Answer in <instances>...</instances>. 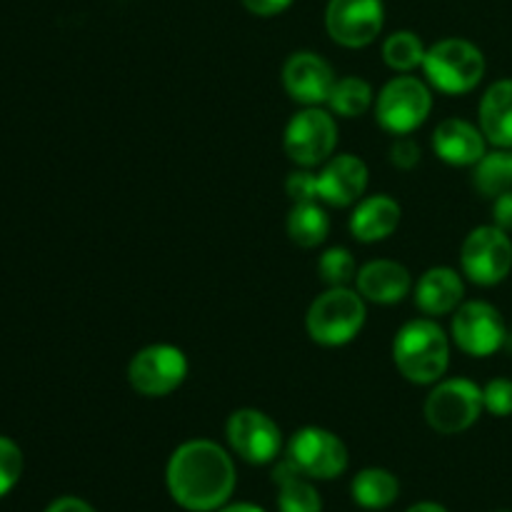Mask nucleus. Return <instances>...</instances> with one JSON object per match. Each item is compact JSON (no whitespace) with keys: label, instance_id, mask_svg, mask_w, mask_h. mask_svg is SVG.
<instances>
[{"label":"nucleus","instance_id":"obj_9","mask_svg":"<svg viewBox=\"0 0 512 512\" xmlns=\"http://www.w3.org/2000/svg\"><path fill=\"white\" fill-rule=\"evenodd\" d=\"M460 265L475 285L503 283L512 270V240L498 225H480L460 248Z\"/></svg>","mask_w":512,"mask_h":512},{"label":"nucleus","instance_id":"obj_5","mask_svg":"<svg viewBox=\"0 0 512 512\" xmlns=\"http://www.w3.org/2000/svg\"><path fill=\"white\" fill-rule=\"evenodd\" d=\"M483 410V388L468 378L438 380L425 400V420L440 435L465 433L478 423Z\"/></svg>","mask_w":512,"mask_h":512},{"label":"nucleus","instance_id":"obj_35","mask_svg":"<svg viewBox=\"0 0 512 512\" xmlns=\"http://www.w3.org/2000/svg\"><path fill=\"white\" fill-rule=\"evenodd\" d=\"M215 512H265L263 508H258V505H250V503H235V505H223L220 510Z\"/></svg>","mask_w":512,"mask_h":512},{"label":"nucleus","instance_id":"obj_30","mask_svg":"<svg viewBox=\"0 0 512 512\" xmlns=\"http://www.w3.org/2000/svg\"><path fill=\"white\" fill-rule=\"evenodd\" d=\"M290 200L293 203H318V190H315V173H310L308 168L295 170L288 175V183H285Z\"/></svg>","mask_w":512,"mask_h":512},{"label":"nucleus","instance_id":"obj_24","mask_svg":"<svg viewBox=\"0 0 512 512\" xmlns=\"http://www.w3.org/2000/svg\"><path fill=\"white\" fill-rule=\"evenodd\" d=\"M373 88L368 80L358 78V75H348V78H338L333 85V93L328 98L330 113L338 118H360L373 105Z\"/></svg>","mask_w":512,"mask_h":512},{"label":"nucleus","instance_id":"obj_25","mask_svg":"<svg viewBox=\"0 0 512 512\" xmlns=\"http://www.w3.org/2000/svg\"><path fill=\"white\" fill-rule=\"evenodd\" d=\"M475 188L488 198H498L505 190H512V168L508 150L500 148L495 153H485L475 165Z\"/></svg>","mask_w":512,"mask_h":512},{"label":"nucleus","instance_id":"obj_12","mask_svg":"<svg viewBox=\"0 0 512 512\" xmlns=\"http://www.w3.org/2000/svg\"><path fill=\"white\" fill-rule=\"evenodd\" d=\"M225 435H228L233 453H238V458H243L250 465L273 463L283 448V435H280L278 423L255 408L235 410L225 425Z\"/></svg>","mask_w":512,"mask_h":512},{"label":"nucleus","instance_id":"obj_27","mask_svg":"<svg viewBox=\"0 0 512 512\" xmlns=\"http://www.w3.org/2000/svg\"><path fill=\"white\" fill-rule=\"evenodd\" d=\"M318 275L328 288H343L358 275L355 258L348 248H330L320 255Z\"/></svg>","mask_w":512,"mask_h":512},{"label":"nucleus","instance_id":"obj_29","mask_svg":"<svg viewBox=\"0 0 512 512\" xmlns=\"http://www.w3.org/2000/svg\"><path fill=\"white\" fill-rule=\"evenodd\" d=\"M483 405L495 418H508V415H512V380H490L483 388Z\"/></svg>","mask_w":512,"mask_h":512},{"label":"nucleus","instance_id":"obj_26","mask_svg":"<svg viewBox=\"0 0 512 512\" xmlns=\"http://www.w3.org/2000/svg\"><path fill=\"white\" fill-rule=\"evenodd\" d=\"M425 53L428 50H425L423 40L410 30H398L383 43V60L395 73H410L418 65H423Z\"/></svg>","mask_w":512,"mask_h":512},{"label":"nucleus","instance_id":"obj_8","mask_svg":"<svg viewBox=\"0 0 512 512\" xmlns=\"http://www.w3.org/2000/svg\"><path fill=\"white\" fill-rule=\"evenodd\" d=\"M185 378H188V358L183 350L168 343L138 350L128 365L130 385L145 398H165L178 390Z\"/></svg>","mask_w":512,"mask_h":512},{"label":"nucleus","instance_id":"obj_15","mask_svg":"<svg viewBox=\"0 0 512 512\" xmlns=\"http://www.w3.org/2000/svg\"><path fill=\"white\" fill-rule=\"evenodd\" d=\"M365 188H368V165L358 155H333L325 160L320 173H315L318 203L348 208L363 200Z\"/></svg>","mask_w":512,"mask_h":512},{"label":"nucleus","instance_id":"obj_1","mask_svg":"<svg viewBox=\"0 0 512 512\" xmlns=\"http://www.w3.org/2000/svg\"><path fill=\"white\" fill-rule=\"evenodd\" d=\"M235 463L213 440H188L168 460L170 498L190 512H215L233 498Z\"/></svg>","mask_w":512,"mask_h":512},{"label":"nucleus","instance_id":"obj_37","mask_svg":"<svg viewBox=\"0 0 512 512\" xmlns=\"http://www.w3.org/2000/svg\"><path fill=\"white\" fill-rule=\"evenodd\" d=\"M508 150V158H510V168H512V148H505Z\"/></svg>","mask_w":512,"mask_h":512},{"label":"nucleus","instance_id":"obj_6","mask_svg":"<svg viewBox=\"0 0 512 512\" xmlns=\"http://www.w3.org/2000/svg\"><path fill=\"white\" fill-rule=\"evenodd\" d=\"M433 93L415 75H398L380 90L375 100V118L380 128L393 135H410L428 120Z\"/></svg>","mask_w":512,"mask_h":512},{"label":"nucleus","instance_id":"obj_19","mask_svg":"<svg viewBox=\"0 0 512 512\" xmlns=\"http://www.w3.org/2000/svg\"><path fill=\"white\" fill-rule=\"evenodd\" d=\"M400 225V205L390 195H370L358 200L350 215V233L360 243H378L390 238Z\"/></svg>","mask_w":512,"mask_h":512},{"label":"nucleus","instance_id":"obj_13","mask_svg":"<svg viewBox=\"0 0 512 512\" xmlns=\"http://www.w3.org/2000/svg\"><path fill=\"white\" fill-rule=\"evenodd\" d=\"M385 23L383 0H330L325 10L328 35L343 48H365Z\"/></svg>","mask_w":512,"mask_h":512},{"label":"nucleus","instance_id":"obj_31","mask_svg":"<svg viewBox=\"0 0 512 512\" xmlns=\"http://www.w3.org/2000/svg\"><path fill=\"white\" fill-rule=\"evenodd\" d=\"M390 163L400 170H413L420 163V145L408 135H398L390 148Z\"/></svg>","mask_w":512,"mask_h":512},{"label":"nucleus","instance_id":"obj_23","mask_svg":"<svg viewBox=\"0 0 512 512\" xmlns=\"http://www.w3.org/2000/svg\"><path fill=\"white\" fill-rule=\"evenodd\" d=\"M330 233V218L318 203H295L288 215V235L300 248H318Z\"/></svg>","mask_w":512,"mask_h":512},{"label":"nucleus","instance_id":"obj_20","mask_svg":"<svg viewBox=\"0 0 512 512\" xmlns=\"http://www.w3.org/2000/svg\"><path fill=\"white\" fill-rule=\"evenodd\" d=\"M480 130L495 148H512V80H498L480 100Z\"/></svg>","mask_w":512,"mask_h":512},{"label":"nucleus","instance_id":"obj_2","mask_svg":"<svg viewBox=\"0 0 512 512\" xmlns=\"http://www.w3.org/2000/svg\"><path fill=\"white\" fill-rule=\"evenodd\" d=\"M393 360L405 380L433 385L443 380L450 365V340L435 320L418 318L405 323L393 340Z\"/></svg>","mask_w":512,"mask_h":512},{"label":"nucleus","instance_id":"obj_11","mask_svg":"<svg viewBox=\"0 0 512 512\" xmlns=\"http://www.w3.org/2000/svg\"><path fill=\"white\" fill-rule=\"evenodd\" d=\"M285 458L310 480H333L348 468V448L325 428H303L290 438Z\"/></svg>","mask_w":512,"mask_h":512},{"label":"nucleus","instance_id":"obj_3","mask_svg":"<svg viewBox=\"0 0 512 512\" xmlns=\"http://www.w3.org/2000/svg\"><path fill=\"white\" fill-rule=\"evenodd\" d=\"M365 318H368L365 298L343 285V288H328L313 300L305 315V328L318 345L340 348L363 330Z\"/></svg>","mask_w":512,"mask_h":512},{"label":"nucleus","instance_id":"obj_21","mask_svg":"<svg viewBox=\"0 0 512 512\" xmlns=\"http://www.w3.org/2000/svg\"><path fill=\"white\" fill-rule=\"evenodd\" d=\"M273 480L278 485L280 512H323V498L318 488L288 458L275 465Z\"/></svg>","mask_w":512,"mask_h":512},{"label":"nucleus","instance_id":"obj_17","mask_svg":"<svg viewBox=\"0 0 512 512\" xmlns=\"http://www.w3.org/2000/svg\"><path fill=\"white\" fill-rule=\"evenodd\" d=\"M355 280H358V293L368 303L378 305L400 303L413 290V278H410L408 268L395 260H370L358 270Z\"/></svg>","mask_w":512,"mask_h":512},{"label":"nucleus","instance_id":"obj_34","mask_svg":"<svg viewBox=\"0 0 512 512\" xmlns=\"http://www.w3.org/2000/svg\"><path fill=\"white\" fill-rule=\"evenodd\" d=\"M45 512H95L93 508H90L88 503H85V500H80V498H58V500H53V503L48 505V510Z\"/></svg>","mask_w":512,"mask_h":512},{"label":"nucleus","instance_id":"obj_14","mask_svg":"<svg viewBox=\"0 0 512 512\" xmlns=\"http://www.w3.org/2000/svg\"><path fill=\"white\" fill-rule=\"evenodd\" d=\"M335 73L328 60L310 50L293 53L283 65V85L295 103L313 108L328 103L335 85Z\"/></svg>","mask_w":512,"mask_h":512},{"label":"nucleus","instance_id":"obj_16","mask_svg":"<svg viewBox=\"0 0 512 512\" xmlns=\"http://www.w3.org/2000/svg\"><path fill=\"white\" fill-rule=\"evenodd\" d=\"M433 150L448 165L468 168V165H478L488 153V138L478 125L463 118H448L435 128Z\"/></svg>","mask_w":512,"mask_h":512},{"label":"nucleus","instance_id":"obj_32","mask_svg":"<svg viewBox=\"0 0 512 512\" xmlns=\"http://www.w3.org/2000/svg\"><path fill=\"white\" fill-rule=\"evenodd\" d=\"M245 8L253 15H260V18H270V15H278L283 10H288L293 5V0H243Z\"/></svg>","mask_w":512,"mask_h":512},{"label":"nucleus","instance_id":"obj_7","mask_svg":"<svg viewBox=\"0 0 512 512\" xmlns=\"http://www.w3.org/2000/svg\"><path fill=\"white\" fill-rule=\"evenodd\" d=\"M285 153L300 168H318L325 160L333 158L338 145V123L330 110L320 105L300 110L285 128Z\"/></svg>","mask_w":512,"mask_h":512},{"label":"nucleus","instance_id":"obj_33","mask_svg":"<svg viewBox=\"0 0 512 512\" xmlns=\"http://www.w3.org/2000/svg\"><path fill=\"white\" fill-rule=\"evenodd\" d=\"M493 220L498 228L505 230V233L512 230V190H505L503 195H498V198H495Z\"/></svg>","mask_w":512,"mask_h":512},{"label":"nucleus","instance_id":"obj_36","mask_svg":"<svg viewBox=\"0 0 512 512\" xmlns=\"http://www.w3.org/2000/svg\"><path fill=\"white\" fill-rule=\"evenodd\" d=\"M408 512H448V510L438 503H418V505H413Z\"/></svg>","mask_w":512,"mask_h":512},{"label":"nucleus","instance_id":"obj_38","mask_svg":"<svg viewBox=\"0 0 512 512\" xmlns=\"http://www.w3.org/2000/svg\"><path fill=\"white\" fill-rule=\"evenodd\" d=\"M503 512H505V510H503Z\"/></svg>","mask_w":512,"mask_h":512},{"label":"nucleus","instance_id":"obj_4","mask_svg":"<svg viewBox=\"0 0 512 512\" xmlns=\"http://www.w3.org/2000/svg\"><path fill=\"white\" fill-rule=\"evenodd\" d=\"M423 70L433 88L448 95H463L478 88L485 75V55L463 38H445L428 48Z\"/></svg>","mask_w":512,"mask_h":512},{"label":"nucleus","instance_id":"obj_22","mask_svg":"<svg viewBox=\"0 0 512 512\" xmlns=\"http://www.w3.org/2000/svg\"><path fill=\"white\" fill-rule=\"evenodd\" d=\"M353 500L365 510H385L398 500L400 483L390 470L365 468L360 470L350 485Z\"/></svg>","mask_w":512,"mask_h":512},{"label":"nucleus","instance_id":"obj_28","mask_svg":"<svg viewBox=\"0 0 512 512\" xmlns=\"http://www.w3.org/2000/svg\"><path fill=\"white\" fill-rule=\"evenodd\" d=\"M23 475V453L10 438L0 435V498L18 485Z\"/></svg>","mask_w":512,"mask_h":512},{"label":"nucleus","instance_id":"obj_18","mask_svg":"<svg viewBox=\"0 0 512 512\" xmlns=\"http://www.w3.org/2000/svg\"><path fill=\"white\" fill-rule=\"evenodd\" d=\"M465 295V283L458 270L448 265H438L420 275L415 285V305L430 318L438 315H450L460 308Z\"/></svg>","mask_w":512,"mask_h":512},{"label":"nucleus","instance_id":"obj_10","mask_svg":"<svg viewBox=\"0 0 512 512\" xmlns=\"http://www.w3.org/2000/svg\"><path fill=\"white\" fill-rule=\"evenodd\" d=\"M450 330H453L455 345L473 358H490L503 348L508 338L500 310L485 300H470L460 305L455 310Z\"/></svg>","mask_w":512,"mask_h":512}]
</instances>
